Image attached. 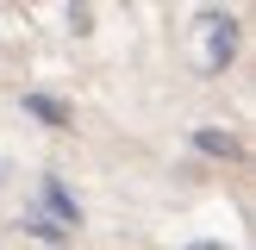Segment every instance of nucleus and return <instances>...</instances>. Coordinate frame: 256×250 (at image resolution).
Masks as SVG:
<instances>
[{
  "label": "nucleus",
  "mask_w": 256,
  "mask_h": 250,
  "mask_svg": "<svg viewBox=\"0 0 256 250\" xmlns=\"http://www.w3.org/2000/svg\"><path fill=\"white\" fill-rule=\"evenodd\" d=\"M194 250H219V244H194Z\"/></svg>",
  "instance_id": "obj_6"
},
{
  "label": "nucleus",
  "mask_w": 256,
  "mask_h": 250,
  "mask_svg": "<svg viewBox=\"0 0 256 250\" xmlns=\"http://www.w3.org/2000/svg\"><path fill=\"white\" fill-rule=\"evenodd\" d=\"M0 175H6V162H0Z\"/></svg>",
  "instance_id": "obj_7"
},
{
  "label": "nucleus",
  "mask_w": 256,
  "mask_h": 250,
  "mask_svg": "<svg viewBox=\"0 0 256 250\" xmlns=\"http://www.w3.org/2000/svg\"><path fill=\"white\" fill-rule=\"evenodd\" d=\"M25 106H32V112H38V119H44V125H69V112H62V106H56V100H50V94H32V100H25Z\"/></svg>",
  "instance_id": "obj_3"
},
{
  "label": "nucleus",
  "mask_w": 256,
  "mask_h": 250,
  "mask_svg": "<svg viewBox=\"0 0 256 250\" xmlns=\"http://www.w3.org/2000/svg\"><path fill=\"white\" fill-rule=\"evenodd\" d=\"M194 144H200V150H212V156H232V150H238L225 132H194Z\"/></svg>",
  "instance_id": "obj_4"
},
{
  "label": "nucleus",
  "mask_w": 256,
  "mask_h": 250,
  "mask_svg": "<svg viewBox=\"0 0 256 250\" xmlns=\"http://www.w3.org/2000/svg\"><path fill=\"white\" fill-rule=\"evenodd\" d=\"M200 25H206V50H200V69H206V75H219L225 62H232L238 32H232V19H200Z\"/></svg>",
  "instance_id": "obj_1"
},
{
  "label": "nucleus",
  "mask_w": 256,
  "mask_h": 250,
  "mask_svg": "<svg viewBox=\"0 0 256 250\" xmlns=\"http://www.w3.org/2000/svg\"><path fill=\"white\" fill-rule=\"evenodd\" d=\"M44 194H50V206H56V219H82V206H75V200H69V188H62V182H44Z\"/></svg>",
  "instance_id": "obj_2"
},
{
  "label": "nucleus",
  "mask_w": 256,
  "mask_h": 250,
  "mask_svg": "<svg viewBox=\"0 0 256 250\" xmlns=\"http://www.w3.org/2000/svg\"><path fill=\"white\" fill-rule=\"evenodd\" d=\"M32 232L44 238V244H62V225H50V219H32Z\"/></svg>",
  "instance_id": "obj_5"
}]
</instances>
